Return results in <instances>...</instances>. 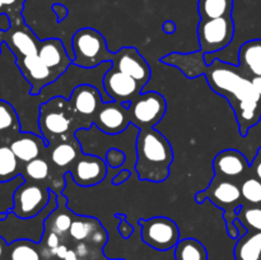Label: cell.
Masks as SVG:
<instances>
[{
    "mask_svg": "<svg viewBox=\"0 0 261 260\" xmlns=\"http://www.w3.org/2000/svg\"><path fill=\"white\" fill-rule=\"evenodd\" d=\"M24 181L22 175L15 176L14 178L0 183V213L8 214L13 208V196L18 186Z\"/></svg>",
    "mask_w": 261,
    "mask_h": 260,
    "instance_id": "4dcf8cb0",
    "label": "cell"
},
{
    "mask_svg": "<svg viewBox=\"0 0 261 260\" xmlns=\"http://www.w3.org/2000/svg\"><path fill=\"white\" fill-rule=\"evenodd\" d=\"M73 64L82 68H94L106 61L115 60V53L107 48L106 38L91 27L76 31L71 38Z\"/></svg>",
    "mask_w": 261,
    "mask_h": 260,
    "instance_id": "8992f818",
    "label": "cell"
},
{
    "mask_svg": "<svg viewBox=\"0 0 261 260\" xmlns=\"http://www.w3.org/2000/svg\"><path fill=\"white\" fill-rule=\"evenodd\" d=\"M233 0H199L198 13L200 19H213V18L232 15Z\"/></svg>",
    "mask_w": 261,
    "mask_h": 260,
    "instance_id": "f1b7e54d",
    "label": "cell"
},
{
    "mask_svg": "<svg viewBox=\"0 0 261 260\" xmlns=\"http://www.w3.org/2000/svg\"><path fill=\"white\" fill-rule=\"evenodd\" d=\"M241 196L244 200L250 204H260L261 203V181L256 177L246 178L240 186Z\"/></svg>",
    "mask_w": 261,
    "mask_h": 260,
    "instance_id": "d6a6232c",
    "label": "cell"
},
{
    "mask_svg": "<svg viewBox=\"0 0 261 260\" xmlns=\"http://www.w3.org/2000/svg\"><path fill=\"white\" fill-rule=\"evenodd\" d=\"M99 227H102V224L96 218L84 216H74L70 228H69L68 236L75 242H88L89 244L92 235Z\"/></svg>",
    "mask_w": 261,
    "mask_h": 260,
    "instance_id": "4316f807",
    "label": "cell"
},
{
    "mask_svg": "<svg viewBox=\"0 0 261 260\" xmlns=\"http://www.w3.org/2000/svg\"><path fill=\"white\" fill-rule=\"evenodd\" d=\"M20 170H22V165L12 152L9 145L0 144V177L2 180H12L15 176L20 175Z\"/></svg>",
    "mask_w": 261,
    "mask_h": 260,
    "instance_id": "f546056e",
    "label": "cell"
},
{
    "mask_svg": "<svg viewBox=\"0 0 261 260\" xmlns=\"http://www.w3.org/2000/svg\"><path fill=\"white\" fill-rule=\"evenodd\" d=\"M260 204H261V203H260Z\"/></svg>",
    "mask_w": 261,
    "mask_h": 260,
    "instance_id": "681fc988",
    "label": "cell"
},
{
    "mask_svg": "<svg viewBox=\"0 0 261 260\" xmlns=\"http://www.w3.org/2000/svg\"><path fill=\"white\" fill-rule=\"evenodd\" d=\"M8 244H9V242H8L7 240L0 235V260H5V256H7Z\"/></svg>",
    "mask_w": 261,
    "mask_h": 260,
    "instance_id": "f35d334b",
    "label": "cell"
},
{
    "mask_svg": "<svg viewBox=\"0 0 261 260\" xmlns=\"http://www.w3.org/2000/svg\"><path fill=\"white\" fill-rule=\"evenodd\" d=\"M237 219L247 231H261V208L241 205L237 209Z\"/></svg>",
    "mask_w": 261,
    "mask_h": 260,
    "instance_id": "1f68e13d",
    "label": "cell"
},
{
    "mask_svg": "<svg viewBox=\"0 0 261 260\" xmlns=\"http://www.w3.org/2000/svg\"><path fill=\"white\" fill-rule=\"evenodd\" d=\"M2 14H5V13H4V8H3V5L0 4V15Z\"/></svg>",
    "mask_w": 261,
    "mask_h": 260,
    "instance_id": "ee69618b",
    "label": "cell"
},
{
    "mask_svg": "<svg viewBox=\"0 0 261 260\" xmlns=\"http://www.w3.org/2000/svg\"><path fill=\"white\" fill-rule=\"evenodd\" d=\"M111 260H124V259H111Z\"/></svg>",
    "mask_w": 261,
    "mask_h": 260,
    "instance_id": "bcb514c9",
    "label": "cell"
},
{
    "mask_svg": "<svg viewBox=\"0 0 261 260\" xmlns=\"http://www.w3.org/2000/svg\"><path fill=\"white\" fill-rule=\"evenodd\" d=\"M22 132L20 120L14 107L0 99V144H9Z\"/></svg>",
    "mask_w": 261,
    "mask_h": 260,
    "instance_id": "cb8c5ba5",
    "label": "cell"
},
{
    "mask_svg": "<svg viewBox=\"0 0 261 260\" xmlns=\"http://www.w3.org/2000/svg\"><path fill=\"white\" fill-rule=\"evenodd\" d=\"M8 145L20 165L38 157H47V144L41 135L35 133L20 132Z\"/></svg>",
    "mask_w": 261,
    "mask_h": 260,
    "instance_id": "ac0fdd59",
    "label": "cell"
},
{
    "mask_svg": "<svg viewBox=\"0 0 261 260\" xmlns=\"http://www.w3.org/2000/svg\"><path fill=\"white\" fill-rule=\"evenodd\" d=\"M103 89L107 96L115 102H132L138 94L144 92V87L132 76L111 68L103 75Z\"/></svg>",
    "mask_w": 261,
    "mask_h": 260,
    "instance_id": "5bb4252c",
    "label": "cell"
},
{
    "mask_svg": "<svg viewBox=\"0 0 261 260\" xmlns=\"http://www.w3.org/2000/svg\"><path fill=\"white\" fill-rule=\"evenodd\" d=\"M239 68L245 75H261V40L245 42L239 50Z\"/></svg>",
    "mask_w": 261,
    "mask_h": 260,
    "instance_id": "603a6c76",
    "label": "cell"
},
{
    "mask_svg": "<svg viewBox=\"0 0 261 260\" xmlns=\"http://www.w3.org/2000/svg\"><path fill=\"white\" fill-rule=\"evenodd\" d=\"M257 153H260V154H261V148H260V149H259V152H257Z\"/></svg>",
    "mask_w": 261,
    "mask_h": 260,
    "instance_id": "7dc6e473",
    "label": "cell"
},
{
    "mask_svg": "<svg viewBox=\"0 0 261 260\" xmlns=\"http://www.w3.org/2000/svg\"><path fill=\"white\" fill-rule=\"evenodd\" d=\"M130 177H132V171L126 170V168H120L119 172L115 173V176L112 177L111 183L114 186L121 185V184L126 183Z\"/></svg>",
    "mask_w": 261,
    "mask_h": 260,
    "instance_id": "d590c367",
    "label": "cell"
},
{
    "mask_svg": "<svg viewBox=\"0 0 261 260\" xmlns=\"http://www.w3.org/2000/svg\"><path fill=\"white\" fill-rule=\"evenodd\" d=\"M115 218H120V223H119V226H117V231H119L120 236L125 240H127L129 237H132L133 233H134V226L127 222L126 214L116 213L115 214Z\"/></svg>",
    "mask_w": 261,
    "mask_h": 260,
    "instance_id": "e575fe53",
    "label": "cell"
},
{
    "mask_svg": "<svg viewBox=\"0 0 261 260\" xmlns=\"http://www.w3.org/2000/svg\"><path fill=\"white\" fill-rule=\"evenodd\" d=\"M112 68L134 78L143 87L147 86L152 75L149 64L147 63L144 56L133 46H126L115 53Z\"/></svg>",
    "mask_w": 261,
    "mask_h": 260,
    "instance_id": "9a60e30c",
    "label": "cell"
},
{
    "mask_svg": "<svg viewBox=\"0 0 261 260\" xmlns=\"http://www.w3.org/2000/svg\"><path fill=\"white\" fill-rule=\"evenodd\" d=\"M138 224L142 227V240L145 245L157 251L172 250L180 241V229L176 222L168 217H152L139 219Z\"/></svg>",
    "mask_w": 261,
    "mask_h": 260,
    "instance_id": "30bf717a",
    "label": "cell"
},
{
    "mask_svg": "<svg viewBox=\"0 0 261 260\" xmlns=\"http://www.w3.org/2000/svg\"><path fill=\"white\" fill-rule=\"evenodd\" d=\"M129 105V102L126 103H119L115 101L102 102L98 111L93 116L92 124L96 125L105 134H121L130 125L129 114H127Z\"/></svg>",
    "mask_w": 261,
    "mask_h": 260,
    "instance_id": "4fadbf2b",
    "label": "cell"
},
{
    "mask_svg": "<svg viewBox=\"0 0 261 260\" xmlns=\"http://www.w3.org/2000/svg\"><path fill=\"white\" fill-rule=\"evenodd\" d=\"M68 172L76 185L91 188L103 183L109 173V166L98 155L81 153L75 162L69 167Z\"/></svg>",
    "mask_w": 261,
    "mask_h": 260,
    "instance_id": "7c38bea8",
    "label": "cell"
},
{
    "mask_svg": "<svg viewBox=\"0 0 261 260\" xmlns=\"http://www.w3.org/2000/svg\"><path fill=\"white\" fill-rule=\"evenodd\" d=\"M5 40V31H0V53H2V43H4Z\"/></svg>",
    "mask_w": 261,
    "mask_h": 260,
    "instance_id": "7bdbcfd3",
    "label": "cell"
},
{
    "mask_svg": "<svg viewBox=\"0 0 261 260\" xmlns=\"http://www.w3.org/2000/svg\"><path fill=\"white\" fill-rule=\"evenodd\" d=\"M126 161V155L122 150L112 148V149L107 150L106 155H105V162L107 163L109 168H122Z\"/></svg>",
    "mask_w": 261,
    "mask_h": 260,
    "instance_id": "836d02e7",
    "label": "cell"
},
{
    "mask_svg": "<svg viewBox=\"0 0 261 260\" xmlns=\"http://www.w3.org/2000/svg\"><path fill=\"white\" fill-rule=\"evenodd\" d=\"M69 102L74 111L92 124L93 116L102 105V96L96 87L91 84H82L75 87L69 96Z\"/></svg>",
    "mask_w": 261,
    "mask_h": 260,
    "instance_id": "ffe728a7",
    "label": "cell"
},
{
    "mask_svg": "<svg viewBox=\"0 0 261 260\" xmlns=\"http://www.w3.org/2000/svg\"><path fill=\"white\" fill-rule=\"evenodd\" d=\"M91 125L88 120L74 111L69 99L64 97H53L40 106L38 130L47 145L64 140H75L76 130L88 129Z\"/></svg>",
    "mask_w": 261,
    "mask_h": 260,
    "instance_id": "3957f363",
    "label": "cell"
},
{
    "mask_svg": "<svg viewBox=\"0 0 261 260\" xmlns=\"http://www.w3.org/2000/svg\"><path fill=\"white\" fill-rule=\"evenodd\" d=\"M81 153V144L76 139L64 140V142L55 143L53 145H47L48 161L53 167L59 171H63V173H66L65 170H69V167L75 162Z\"/></svg>",
    "mask_w": 261,
    "mask_h": 260,
    "instance_id": "44dd1931",
    "label": "cell"
},
{
    "mask_svg": "<svg viewBox=\"0 0 261 260\" xmlns=\"http://www.w3.org/2000/svg\"><path fill=\"white\" fill-rule=\"evenodd\" d=\"M173 149L167 138L154 127L139 130L135 140L134 172L149 183H165L170 176Z\"/></svg>",
    "mask_w": 261,
    "mask_h": 260,
    "instance_id": "7a4b0ae2",
    "label": "cell"
},
{
    "mask_svg": "<svg viewBox=\"0 0 261 260\" xmlns=\"http://www.w3.org/2000/svg\"><path fill=\"white\" fill-rule=\"evenodd\" d=\"M51 189L46 184L24 180L13 196L12 213L20 219H31L47 206L51 198Z\"/></svg>",
    "mask_w": 261,
    "mask_h": 260,
    "instance_id": "52a82bcc",
    "label": "cell"
},
{
    "mask_svg": "<svg viewBox=\"0 0 261 260\" xmlns=\"http://www.w3.org/2000/svg\"><path fill=\"white\" fill-rule=\"evenodd\" d=\"M10 28V20L8 15H0V31H8Z\"/></svg>",
    "mask_w": 261,
    "mask_h": 260,
    "instance_id": "60d3db41",
    "label": "cell"
},
{
    "mask_svg": "<svg viewBox=\"0 0 261 260\" xmlns=\"http://www.w3.org/2000/svg\"><path fill=\"white\" fill-rule=\"evenodd\" d=\"M37 56L43 64L48 68L51 73L56 76H60L65 73L73 60L69 56L68 50L60 38H46L41 40L38 46Z\"/></svg>",
    "mask_w": 261,
    "mask_h": 260,
    "instance_id": "e0dca14e",
    "label": "cell"
},
{
    "mask_svg": "<svg viewBox=\"0 0 261 260\" xmlns=\"http://www.w3.org/2000/svg\"><path fill=\"white\" fill-rule=\"evenodd\" d=\"M206 199H209L216 206L223 209V218L226 221L228 236L233 240H239L240 235L234 227L233 221L237 218V209L242 205L240 186L234 181L214 176L213 180L204 190L195 194V201L198 204L204 203Z\"/></svg>",
    "mask_w": 261,
    "mask_h": 260,
    "instance_id": "5b68a950",
    "label": "cell"
},
{
    "mask_svg": "<svg viewBox=\"0 0 261 260\" xmlns=\"http://www.w3.org/2000/svg\"><path fill=\"white\" fill-rule=\"evenodd\" d=\"M19 2H20V3H22V4H23V5H24V3H25V0H19Z\"/></svg>",
    "mask_w": 261,
    "mask_h": 260,
    "instance_id": "f6af8a7d",
    "label": "cell"
},
{
    "mask_svg": "<svg viewBox=\"0 0 261 260\" xmlns=\"http://www.w3.org/2000/svg\"><path fill=\"white\" fill-rule=\"evenodd\" d=\"M199 73L204 74L209 86L216 93L223 96L233 109L239 122L240 134L247 135L249 130L261 119V99L255 92L251 81L239 66L213 59Z\"/></svg>",
    "mask_w": 261,
    "mask_h": 260,
    "instance_id": "6da1fadb",
    "label": "cell"
},
{
    "mask_svg": "<svg viewBox=\"0 0 261 260\" xmlns=\"http://www.w3.org/2000/svg\"><path fill=\"white\" fill-rule=\"evenodd\" d=\"M56 200L58 206L43 222V231L55 232L64 240V237L68 236L69 228L75 214L66 206V198L63 194L56 195Z\"/></svg>",
    "mask_w": 261,
    "mask_h": 260,
    "instance_id": "7402d4cb",
    "label": "cell"
},
{
    "mask_svg": "<svg viewBox=\"0 0 261 260\" xmlns=\"http://www.w3.org/2000/svg\"><path fill=\"white\" fill-rule=\"evenodd\" d=\"M252 168H254V173L256 176L257 180L261 181V154L257 153L256 158L254 161V165H252Z\"/></svg>",
    "mask_w": 261,
    "mask_h": 260,
    "instance_id": "74e56055",
    "label": "cell"
},
{
    "mask_svg": "<svg viewBox=\"0 0 261 260\" xmlns=\"http://www.w3.org/2000/svg\"><path fill=\"white\" fill-rule=\"evenodd\" d=\"M111 68V61L102 63L98 66H94V68H82V66L71 63L69 68L66 69L65 73L61 74L54 83L48 84L41 91V98H42L43 102L56 96L64 97V98L68 99L71 91L75 87L82 86V84H91V86L96 87L98 89L102 96V101L112 102V99L107 96L103 89V75Z\"/></svg>",
    "mask_w": 261,
    "mask_h": 260,
    "instance_id": "277c9868",
    "label": "cell"
},
{
    "mask_svg": "<svg viewBox=\"0 0 261 260\" xmlns=\"http://www.w3.org/2000/svg\"><path fill=\"white\" fill-rule=\"evenodd\" d=\"M15 64L25 81L31 84V94L33 96L40 94L46 86L54 83L58 79V76L48 70L47 66L37 55L15 59Z\"/></svg>",
    "mask_w": 261,
    "mask_h": 260,
    "instance_id": "2e32d148",
    "label": "cell"
},
{
    "mask_svg": "<svg viewBox=\"0 0 261 260\" xmlns=\"http://www.w3.org/2000/svg\"><path fill=\"white\" fill-rule=\"evenodd\" d=\"M9 20L10 28L5 31L4 43L14 55V58L19 59L37 55L41 40L36 36L32 28L24 22L23 15L12 18Z\"/></svg>",
    "mask_w": 261,
    "mask_h": 260,
    "instance_id": "8fae6325",
    "label": "cell"
},
{
    "mask_svg": "<svg viewBox=\"0 0 261 260\" xmlns=\"http://www.w3.org/2000/svg\"><path fill=\"white\" fill-rule=\"evenodd\" d=\"M162 30L165 31L166 33H173L176 31V25L172 20H166L162 25Z\"/></svg>",
    "mask_w": 261,
    "mask_h": 260,
    "instance_id": "b9f144b4",
    "label": "cell"
},
{
    "mask_svg": "<svg viewBox=\"0 0 261 260\" xmlns=\"http://www.w3.org/2000/svg\"><path fill=\"white\" fill-rule=\"evenodd\" d=\"M250 81H251V84H252V87H254L255 92L259 94V97L261 99V75L252 76V78H250Z\"/></svg>",
    "mask_w": 261,
    "mask_h": 260,
    "instance_id": "ab89813d",
    "label": "cell"
},
{
    "mask_svg": "<svg viewBox=\"0 0 261 260\" xmlns=\"http://www.w3.org/2000/svg\"><path fill=\"white\" fill-rule=\"evenodd\" d=\"M53 10L54 13H55L58 22H63L66 18V15H68V8L63 4H54Z\"/></svg>",
    "mask_w": 261,
    "mask_h": 260,
    "instance_id": "8d00e7d4",
    "label": "cell"
},
{
    "mask_svg": "<svg viewBox=\"0 0 261 260\" xmlns=\"http://www.w3.org/2000/svg\"><path fill=\"white\" fill-rule=\"evenodd\" d=\"M176 260H208V251L200 241L195 239H182L175 247Z\"/></svg>",
    "mask_w": 261,
    "mask_h": 260,
    "instance_id": "83f0119b",
    "label": "cell"
},
{
    "mask_svg": "<svg viewBox=\"0 0 261 260\" xmlns=\"http://www.w3.org/2000/svg\"><path fill=\"white\" fill-rule=\"evenodd\" d=\"M2 181H3V180H2V177H0V183H2Z\"/></svg>",
    "mask_w": 261,
    "mask_h": 260,
    "instance_id": "c3c4849f",
    "label": "cell"
},
{
    "mask_svg": "<svg viewBox=\"0 0 261 260\" xmlns=\"http://www.w3.org/2000/svg\"><path fill=\"white\" fill-rule=\"evenodd\" d=\"M5 260H45L40 242L31 239H17L8 244Z\"/></svg>",
    "mask_w": 261,
    "mask_h": 260,
    "instance_id": "d4e9b609",
    "label": "cell"
},
{
    "mask_svg": "<svg viewBox=\"0 0 261 260\" xmlns=\"http://www.w3.org/2000/svg\"><path fill=\"white\" fill-rule=\"evenodd\" d=\"M236 260H261V231H247L237 240L234 246Z\"/></svg>",
    "mask_w": 261,
    "mask_h": 260,
    "instance_id": "484cf974",
    "label": "cell"
},
{
    "mask_svg": "<svg viewBox=\"0 0 261 260\" xmlns=\"http://www.w3.org/2000/svg\"><path fill=\"white\" fill-rule=\"evenodd\" d=\"M167 102L161 93L155 91L142 92L127 107L130 124L139 130L154 127L165 117Z\"/></svg>",
    "mask_w": 261,
    "mask_h": 260,
    "instance_id": "ba28073f",
    "label": "cell"
},
{
    "mask_svg": "<svg viewBox=\"0 0 261 260\" xmlns=\"http://www.w3.org/2000/svg\"><path fill=\"white\" fill-rule=\"evenodd\" d=\"M234 36V22L232 15L213 19H200L198 24V41L200 53L214 54L224 50Z\"/></svg>",
    "mask_w": 261,
    "mask_h": 260,
    "instance_id": "9c48e42d",
    "label": "cell"
},
{
    "mask_svg": "<svg viewBox=\"0 0 261 260\" xmlns=\"http://www.w3.org/2000/svg\"><path fill=\"white\" fill-rule=\"evenodd\" d=\"M250 163L245 154L237 149H224L213 160L214 176L226 180L241 177L247 172Z\"/></svg>",
    "mask_w": 261,
    "mask_h": 260,
    "instance_id": "d6986e66",
    "label": "cell"
}]
</instances>
